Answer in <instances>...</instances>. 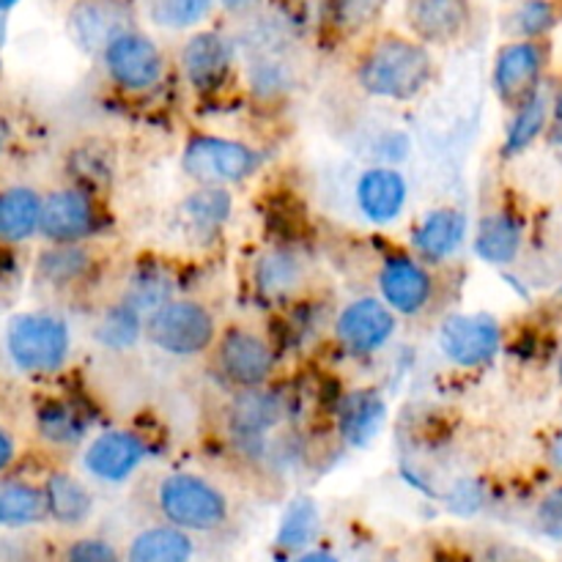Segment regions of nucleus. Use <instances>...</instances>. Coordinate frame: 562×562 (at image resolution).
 I'll return each instance as SVG.
<instances>
[{
    "mask_svg": "<svg viewBox=\"0 0 562 562\" xmlns=\"http://www.w3.org/2000/svg\"><path fill=\"white\" fill-rule=\"evenodd\" d=\"M355 75L368 97L412 102L434 82L437 64L426 44L401 33H382L362 49Z\"/></svg>",
    "mask_w": 562,
    "mask_h": 562,
    "instance_id": "nucleus-1",
    "label": "nucleus"
},
{
    "mask_svg": "<svg viewBox=\"0 0 562 562\" xmlns=\"http://www.w3.org/2000/svg\"><path fill=\"white\" fill-rule=\"evenodd\" d=\"M157 510L165 525L187 536H209L228 525L231 503L223 488L192 472L165 475L157 486Z\"/></svg>",
    "mask_w": 562,
    "mask_h": 562,
    "instance_id": "nucleus-2",
    "label": "nucleus"
},
{
    "mask_svg": "<svg viewBox=\"0 0 562 562\" xmlns=\"http://www.w3.org/2000/svg\"><path fill=\"white\" fill-rule=\"evenodd\" d=\"M5 351L27 376H53L69 360V324L53 313H16L5 327Z\"/></svg>",
    "mask_w": 562,
    "mask_h": 562,
    "instance_id": "nucleus-3",
    "label": "nucleus"
},
{
    "mask_svg": "<svg viewBox=\"0 0 562 562\" xmlns=\"http://www.w3.org/2000/svg\"><path fill=\"white\" fill-rule=\"evenodd\" d=\"M217 318L198 300H170L143 318V338L170 357H198L217 340Z\"/></svg>",
    "mask_w": 562,
    "mask_h": 562,
    "instance_id": "nucleus-4",
    "label": "nucleus"
},
{
    "mask_svg": "<svg viewBox=\"0 0 562 562\" xmlns=\"http://www.w3.org/2000/svg\"><path fill=\"white\" fill-rule=\"evenodd\" d=\"M263 157L241 140L220 135H192L181 151V170L198 187H228L258 173Z\"/></svg>",
    "mask_w": 562,
    "mask_h": 562,
    "instance_id": "nucleus-5",
    "label": "nucleus"
},
{
    "mask_svg": "<svg viewBox=\"0 0 562 562\" xmlns=\"http://www.w3.org/2000/svg\"><path fill=\"white\" fill-rule=\"evenodd\" d=\"M278 355L263 335L245 327H228L214 340V368L220 379L236 393L267 387L272 379Z\"/></svg>",
    "mask_w": 562,
    "mask_h": 562,
    "instance_id": "nucleus-6",
    "label": "nucleus"
},
{
    "mask_svg": "<svg viewBox=\"0 0 562 562\" xmlns=\"http://www.w3.org/2000/svg\"><path fill=\"white\" fill-rule=\"evenodd\" d=\"M102 66L110 82L124 93H146L165 77V58L154 38L140 31H126L104 47Z\"/></svg>",
    "mask_w": 562,
    "mask_h": 562,
    "instance_id": "nucleus-7",
    "label": "nucleus"
},
{
    "mask_svg": "<svg viewBox=\"0 0 562 562\" xmlns=\"http://www.w3.org/2000/svg\"><path fill=\"white\" fill-rule=\"evenodd\" d=\"M549 66V44L547 42H514L503 44L494 55L492 66V88L505 108H519L525 99H530L538 88H543V75Z\"/></svg>",
    "mask_w": 562,
    "mask_h": 562,
    "instance_id": "nucleus-8",
    "label": "nucleus"
},
{
    "mask_svg": "<svg viewBox=\"0 0 562 562\" xmlns=\"http://www.w3.org/2000/svg\"><path fill=\"white\" fill-rule=\"evenodd\" d=\"M439 349L456 368L488 366L503 349V329L488 313H453L439 327Z\"/></svg>",
    "mask_w": 562,
    "mask_h": 562,
    "instance_id": "nucleus-9",
    "label": "nucleus"
},
{
    "mask_svg": "<svg viewBox=\"0 0 562 562\" xmlns=\"http://www.w3.org/2000/svg\"><path fill=\"white\" fill-rule=\"evenodd\" d=\"M99 209L97 201L82 187H60L42 198V217L38 234L49 245H80L82 239L97 234Z\"/></svg>",
    "mask_w": 562,
    "mask_h": 562,
    "instance_id": "nucleus-10",
    "label": "nucleus"
},
{
    "mask_svg": "<svg viewBox=\"0 0 562 562\" xmlns=\"http://www.w3.org/2000/svg\"><path fill=\"white\" fill-rule=\"evenodd\" d=\"M395 313L376 296H360L349 302L335 318V338L344 351L355 357H371L393 340Z\"/></svg>",
    "mask_w": 562,
    "mask_h": 562,
    "instance_id": "nucleus-11",
    "label": "nucleus"
},
{
    "mask_svg": "<svg viewBox=\"0 0 562 562\" xmlns=\"http://www.w3.org/2000/svg\"><path fill=\"white\" fill-rule=\"evenodd\" d=\"M434 274L415 256H390L379 269V300L395 316H420L434 300Z\"/></svg>",
    "mask_w": 562,
    "mask_h": 562,
    "instance_id": "nucleus-12",
    "label": "nucleus"
},
{
    "mask_svg": "<svg viewBox=\"0 0 562 562\" xmlns=\"http://www.w3.org/2000/svg\"><path fill=\"white\" fill-rule=\"evenodd\" d=\"M179 64L192 91L214 93L234 71V44L220 31H198L181 47Z\"/></svg>",
    "mask_w": 562,
    "mask_h": 562,
    "instance_id": "nucleus-13",
    "label": "nucleus"
},
{
    "mask_svg": "<svg viewBox=\"0 0 562 562\" xmlns=\"http://www.w3.org/2000/svg\"><path fill=\"white\" fill-rule=\"evenodd\" d=\"M404 22L415 42L445 47L470 31L472 0H406Z\"/></svg>",
    "mask_w": 562,
    "mask_h": 562,
    "instance_id": "nucleus-14",
    "label": "nucleus"
},
{
    "mask_svg": "<svg viewBox=\"0 0 562 562\" xmlns=\"http://www.w3.org/2000/svg\"><path fill=\"white\" fill-rule=\"evenodd\" d=\"M143 459H146V442L137 434L113 428L88 442L86 453H82V467L93 481L119 486L135 475Z\"/></svg>",
    "mask_w": 562,
    "mask_h": 562,
    "instance_id": "nucleus-15",
    "label": "nucleus"
},
{
    "mask_svg": "<svg viewBox=\"0 0 562 562\" xmlns=\"http://www.w3.org/2000/svg\"><path fill=\"white\" fill-rule=\"evenodd\" d=\"M132 31V9L126 0H77L69 11V33L88 55H102L121 33Z\"/></svg>",
    "mask_w": 562,
    "mask_h": 562,
    "instance_id": "nucleus-16",
    "label": "nucleus"
},
{
    "mask_svg": "<svg viewBox=\"0 0 562 562\" xmlns=\"http://www.w3.org/2000/svg\"><path fill=\"white\" fill-rule=\"evenodd\" d=\"M357 209L362 217L373 225H390L401 217L409 198V184L404 173L390 165H376V168L362 170L355 187Z\"/></svg>",
    "mask_w": 562,
    "mask_h": 562,
    "instance_id": "nucleus-17",
    "label": "nucleus"
},
{
    "mask_svg": "<svg viewBox=\"0 0 562 562\" xmlns=\"http://www.w3.org/2000/svg\"><path fill=\"white\" fill-rule=\"evenodd\" d=\"M467 214L456 206L431 209L412 234V250L420 263H445L467 239Z\"/></svg>",
    "mask_w": 562,
    "mask_h": 562,
    "instance_id": "nucleus-18",
    "label": "nucleus"
},
{
    "mask_svg": "<svg viewBox=\"0 0 562 562\" xmlns=\"http://www.w3.org/2000/svg\"><path fill=\"white\" fill-rule=\"evenodd\" d=\"M283 398L267 387L241 390V393L231 398L228 409H225V423H228L231 437L245 439V442L263 439L283 423Z\"/></svg>",
    "mask_w": 562,
    "mask_h": 562,
    "instance_id": "nucleus-19",
    "label": "nucleus"
},
{
    "mask_svg": "<svg viewBox=\"0 0 562 562\" xmlns=\"http://www.w3.org/2000/svg\"><path fill=\"white\" fill-rule=\"evenodd\" d=\"M387 423V401L376 387H357L340 398L338 434L344 445L362 450L382 434Z\"/></svg>",
    "mask_w": 562,
    "mask_h": 562,
    "instance_id": "nucleus-20",
    "label": "nucleus"
},
{
    "mask_svg": "<svg viewBox=\"0 0 562 562\" xmlns=\"http://www.w3.org/2000/svg\"><path fill=\"white\" fill-rule=\"evenodd\" d=\"M44 505H47V519L58 527L75 530L82 527L93 514V494L86 483L66 470H55L42 483Z\"/></svg>",
    "mask_w": 562,
    "mask_h": 562,
    "instance_id": "nucleus-21",
    "label": "nucleus"
},
{
    "mask_svg": "<svg viewBox=\"0 0 562 562\" xmlns=\"http://www.w3.org/2000/svg\"><path fill=\"white\" fill-rule=\"evenodd\" d=\"M521 245H525V225L508 209H497L488 212L486 217L477 223V234L472 247L481 261L492 263V267H508L519 258Z\"/></svg>",
    "mask_w": 562,
    "mask_h": 562,
    "instance_id": "nucleus-22",
    "label": "nucleus"
},
{
    "mask_svg": "<svg viewBox=\"0 0 562 562\" xmlns=\"http://www.w3.org/2000/svg\"><path fill=\"white\" fill-rule=\"evenodd\" d=\"M305 258L289 247H272L261 252L252 267V285L263 300H285L305 285Z\"/></svg>",
    "mask_w": 562,
    "mask_h": 562,
    "instance_id": "nucleus-23",
    "label": "nucleus"
},
{
    "mask_svg": "<svg viewBox=\"0 0 562 562\" xmlns=\"http://www.w3.org/2000/svg\"><path fill=\"white\" fill-rule=\"evenodd\" d=\"M121 554H124V562H192L195 541L162 521V525L137 530Z\"/></svg>",
    "mask_w": 562,
    "mask_h": 562,
    "instance_id": "nucleus-24",
    "label": "nucleus"
},
{
    "mask_svg": "<svg viewBox=\"0 0 562 562\" xmlns=\"http://www.w3.org/2000/svg\"><path fill=\"white\" fill-rule=\"evenodd\" d=\"M322 508H318L316 499L300 494L280 514L278 530H274V547L283 554H291V558L307 552L322 536Z\"/></svg>",
    "mask_w": 562,
    "mask_h": 562,
    "instance_id": "nucleus-25",
    "label": "nucleus"
},
{
    "mask_svg": "<svg viewBox=\"0 0 562 562\" xmlns=\"http://www.w3.org/2000/svg\"><path fill=\"white\" fill-rule=\"evenodd\" d=\"M47 521L42 486L22 477H0V530H27Z\"/></svg>",
    "mask_w": 562,
    "mask_h": 562,
    "instance_id": "nucleus-26",
    "label": "nucleus"
},
{
    "mask_svg": "<svg viewBox=\"0 0 562 562\" xmlns=\"http://www.w3.org/2000/svg\"><path fill=\"white\" fill-rule=\"evenodd\" d=\"M42 195L33 187L16 184L0 190V245H20L38 234Z\"/></svg>",
    "mask_w": 562,
    "mask_h": 562,
    "instance_id": "nucleus-27",
    "label": "nucleus"
},
{
    "mask_svg": "<svg viewBox=\"0 0 562 562\" xmlns=\"http://www.w3.org/2000/svg\"><path fill=\"white\" fill-rule=\"evenodd\" d=\"M549 113H552V93L547 88H538L530 99L514 108L508 126H505L503 154L505 157H519L527 148L536 146L538 137L547 135Z\"/></svg>",
    "mask_w": 562,
    "mask_h": 562,
    "instance_id": "nucleus-28",
    "label": "nucleus"
},
{
    "mask_svg": "<svg viewBox=\"0 0 562 562\" xmlns=\"http://www.w3.org/2000/svg\"><path fill=\"white\" fill-rule=\"evenodd\" d=\"M91 267V252L82 245H49L36 258V278L53 289H69L82 283Z\"/></svg>",
    "mask_w": 562,
    "mask_h": 562,
    "instance_id": "nucleus-29",
    "label": "nucleus"
},
{
    "mask_svg": "<svg viewBox=\"0 0 562 562\" xmlns=\"http://www.w3.org/2000/svg\"><path fill=\"white\" fill-rule=\"evenodd\" d=\"M36 431L38 437L55 448H71V445L82 442L88 426L80 409H75L66 401H47L36 409Z\"/></svg>",
    "mask_w": 562,
    "mask_h": 562,
    "instance_id": "nucleus-30",
    "label": "nucleus"
},
{
    "mask_svg": "<svg viewBox=\"0 0 562 562\" xmlns=\"http://www.w3.org/2000/svg\"><path fill=\"white\" fill-rule=\"evenodd\" d=\"M231 209H234V201L223 187H198L181 203V214L187 217V223L201 234H214L223 228L231 217Z\"/></svg>",
    "mask_w": 562,
    "mask_h": 562,
    "instance_id": "nucleus-31",
    "label": "nucleus"
},
{
    "mask_svg": "<svg viewBox=\"0 0 562 562\" xmlns=\"http://www.w3.org/2000/svg\"><path fill=\"white\" fill-rule=\"evenodd\" d=\"M93 338H97L99 346H104L110 351L132 349L143 338V316L135 307H130L121 300L119 305L102 313V318L97 322V329H93Z\"/></svg>",
    "mask_w": 562,
    "mask_h": 562,
    "instance_id": "nucleus-32",
    "label": "nucleus"
},
{
    "mask_svg": "<svg viewBox=\"0 0 562 562\" xmlns=\"http://www.w3.org/2000/svg\"><path fill=\"white\" fill-rule=\"evenodd\" d=\"M560 25L558 0H521L508 16V31L525 42H547L549 33Z\"/></svg>",
    "mask_w": 562,
    "mask_h": 562,
    "instance_id": "nucleus-33",
    "label": "nucleus"
},
{
    "mask_svg": "<svg viewBox=\"0 0 562 562\" xmlns=\"http://www.w3.org/2000/svg\"><path fill=\"white\" fill-rule=\"evenodd\" d=\"M170 300H173V283H170L168 274H162L159 269H151V267L140 269L124 291L126 305L135 307L143 318Z\"/></svg>",
    "mask_w": 562,
    "mask_h": 562,
    "instance_id": "nucleus-34",
    "label": "nucleus"
},
{
    "mask_svg": "<svg viewBox=\"0 0 562 562\" xmlns=\"http://www.w3.org/2000/svg\"><path fill=\"white\" fill-rule=\"evenodd\" d=\"M387 0H327L329 22L344 36H355L382 16Z\"/></svg>",
    "mask_w": 562,
    "mask_h": 562,
    "instance_id": "nucleus-35",
    "label": "nucleus"
},
{
    "mask_svg": "<svg viewBox=\"0 0 562 562\" xmlns=\"http://www.w3.org/2000/svg\"><path fill=\"white\" fill-rule=\"evenodd\" d=\"M214 0H148V14L157 25L184 31L195 27L212 14Z\"/></svg>",
    "mask_w": 562,
    "mask_h": 562,
    "instance_id": "nucleus-36",
    "label": "nucleus"
},
{
    "mask_svg": "<svg viewBox=\"0 0 562 562\" xmlns=\"http://www.w3.org/2000/svg\"><path fill=\"white\" fill-rule=\"evenodd\" d=\"M58 562H124V554L102 536H77L66 543Z\"/></svg>",
    "mask_w": 562,
    "mask_h": 562,
    "instance_id": "nucleus-37",
    "label": "nucleus"
},
{
    "mask_svg": "<svg viewBox=\"0 0 562 562\" xmlns=\"http://www.w3.org/2000/svg\"><path fill=\"white\" fill-rule=\"evenodd\" d=\"M536 525L543 538L562 543V483L541 497L536 508Z\"/></svg>",
    "mask_w": 562,
    "mask_h": 562,
    "instance_id": "nucleus-38",
    "label": "nucleus"
},
{
    "mask_svg": "<svg viewBox=\"0 0 562 562\" xmlns=\"http://www.w3.org/2000/svg\"><path fill=\"white\" fill-rule=\"evenodd\" d=\"M75 159H80L77 165H71V170H75V176L80 179L82 190H88V184H91L93 179L97 181H108L110 176V165H104V151H91V148H82V151H75ZM91 192V190H88Z\"/></svg>",
    "mask_w": 562,
    "mask_h": 562,
    "instance_id": "nucleus-39",
    "label": "nucleus"
},
{
    "mask_svg": "<svg viewBox=\"0 0 562 562\" xmlns=\"http://www.w3.org/2000/svg\"><path fill=\"white\" fill-rule=\"evenodd\" d=\"M481 499L483 494L477 492V483H459L456 486V492L450 494L448 503H450V510H456V514L467 516V514H475V510H481Z\"/></svg>",
    "mask_w": 562,
    "mask_h": 562,
    "instance_id": "nucleus-40",
    "label": "nucleus"
},
{
    "mask_svg": "<svg viewBox=\"0 0 562 562\" xmlns=\"http://www.w3.org/2000/svg\"><path fill=\"white\" fill-rule=\"evenodd\" d=\"M256 91L261 93H280L285 86V71L278 64L256 66Z\"/></svg>",
    "mask_w": 562,
    "mask_h": 562,
    "instance_id": "nucleus-41",
    "label": "nucleus"
},
{
    "mask_svg": "<svg viewBox=\"0 0 562 562\" xmlns=\"http://www.w3.org/2000/svg\"><path fill=\"white\" fill-rule=\"evenodd\" d=\"M549 143L562 148V86L552 93V113H549Z\"/></svg>",
    "mask_w": 562,
    "mask_h": 562,
    "instance_id": "nucleus-42",
    "label": "nucleus"
},
{
    "mask_svg": "<svg viewBox=\"0 0 562 562\" xmlns=\"http://www.w3.org/2000/svg\"><path fill=\"white\" fill-rule=\"evenodd\" d=\"M14 461H16V442H14V437H11L9 428L0 426V477H3L5 472L11 470V467H14Z\"/></svg>",
    "mask_w": 562,
    "mask_h": 562,
    "instance_id": "nucleus-43",
    "label": "nucleus"
},
{
    "mask_svg": "<svg viewBox=\"0 0 562 562\" xmlns=\"http://www.w3.org/2000/svg\"><path fill=\"white\" fill-rule=\"evenodd\" d=\"M291 562H344L338 554H333L329 549H307V552L296 554Z\"/></svg>",
    "mask_w": 562,
    "mask_h": 562,
    "instance_id": "nucleus-44",
    "label": "nucleus"
},
{
    "mask_svg": "<svg viewBox=\"0 0 562 562\" xmlns=\"http://www.w3.org/2000/svg\"><path fill=\"white\" fill-rule=\"evenodd\" d=\"M549 464L558 472H562V431L552 439V445H549Z\"/></svg>",
    "mask_w": 562,
    "mask_h": 562,
    "instance_id": "nucleus-45",
    "label": "nucleus"
},
{
    "mask_svg": "<svg viewBox=\"0 0 562 562\" xmlns=\"http://www.w3.org/2000/svg\"><path fill=\"white\" fill-rule=\"evenodd\" d=\"M220 3H223L228 11H241V9H247L250 3H256V0H220Z\"/></svg>",
    "mask_w": 562,
    "mask_h": 562,
    "instance_id": "nucleus-46",
    "label": "nucleus"
},
{
    "mask_svg": "<svg viewBox=\"0 0 562 562\" xmlns=\"http://www.w3.org/2000/svg\"><path fill=\"white\" fill-rule=\"evenodd\" d=\"M16 3H20V0H0V14H5V11L14 9Z\"/></svg>",
    "mask_w": 562,
    "mask_h": 562,
    "instance_id": "nucleus-47",
    "label": "nucleus"
},
{
    "mask_svg": "<svg viewBox=\"0 0 562 562\" xmlns=\"http://www.w3.org/2000/svg\"><path fill=\"white\" fill-rule=\"evenodd\" d=\"M3 151H5V124L0 121V157H3Z\"/></svg>",
    "mask_w": 562,
    "mask_h": 562,
    "instance_id": "nucleus-48",
    "label": "nucleus"
},
{
    "mask_svg": "<svg viewBox=\"0 0 562 562\" xmlns=\"http://www.w3.org/2000/svg\"><path fill=\"white\" fill-rule=\"evenodd\" d=\"M382 562H404V560H398V558H384Z\"/></svg>",
    "mask_w": 562,
    "mask_h": 562,
    "instance_id": "nucleus-49",
    "label": "nucleus"
},
{
    "mask_svg": "<svg viewBox=\"0 0 562 562\" xmlns=\"http://www.w3.org/2000/svg\"><path fill=\"white\" fill-rule=\"evenodd\" d=\"M560 371H562V360H560Z\"/></svg>",
    "mask_w": 562,
    "mask_h": 562,
    "instance_id": "nucleus-50",
    "label": "nucleus"
}]
</instances>
